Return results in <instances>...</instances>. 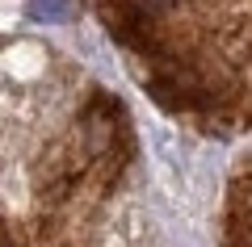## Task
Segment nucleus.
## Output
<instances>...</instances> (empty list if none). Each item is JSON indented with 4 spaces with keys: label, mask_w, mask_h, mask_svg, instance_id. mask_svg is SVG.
<instances>
[{
    "label": "nucleus",
    "mask_w": 252,
    "mask_h": 247,
    "mask_svg": "<svg viewBox=\"0 0 252 247\" xmlns=\"http://www.w3.org/2000/svg\"><path fill=\"white\" fill-rule=\"evenodd\" d=\"M63 13H67V0H34V17H51V21H59Z\"/></svg>",
    "instance_id": "nucleus-1"
}]
</instances>
